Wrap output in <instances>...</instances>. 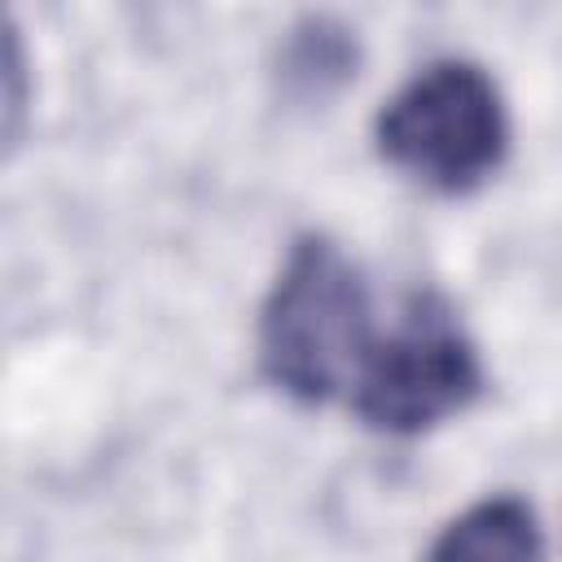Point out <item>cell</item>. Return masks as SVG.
Masks as SVG:
<instances>
[{
	"instance_id": "cell-1",
	"label": "cell",
	"mask_w": 562,
	"mask_h": 562,
	"mask_svg": "<svg viewBox=\"0 0 562 562\" xmlns=\"http://www.w3.org/2000/svg\"><path fill=\"white\" fill-rule=\"evenodd\" d=\"M369 356V294L329 237H299L259 316L263 373L294 400H325Z\"/></svg>"
},
{
	"instance_id": "cell-2",
	"label": "cell",
	"mask_w": 562,
	"mask_h": 562,
	"mask_svg": "<svg viewBox=\"0 0 562 562\" xmlns=\"http://www.w3.org/2000/svg\"><path fill=\"white\" fill-rule=\"evenodd\" d=\"M378 145L413 180L465 193L505 158V101L483 66L461 57L430 61L378 114Z\"/></svg>"
},
{
	"instance_id": "cell-3",
	"label": "cell",
	"mask_w": 562,
	"mask_h": 562,
	"mask_svg": "<svg viewBox=\"0 0 562 562\" xmlns=\"http://www.w3.org/2000/svg\"><path fill=\"white\" fill-rule=\"evenodd\" d=\"M483 369L470 334L435 294H417L400 325L369 347L356 373V408L391 435L426 430L479 395Z\"/></svg>"
},
{
	"instance_id": "cell-4",
	"label": "cell",
	"mask_w": 562,
	"mask_h": 562,
	"mask_svg": "<svg viewBox=\"0 0 562 562\" xmlns=\"http://www.w3.org/2000/svg\"><path fill=\"white\" fill-rule=\"evenodd\" d=\"M426 562H544L536 514L518 496H487L439 531Z\"/></svg>"
},
{
	"instance_id": "cell-5",
	"label": "cell",
	"mask_w": 562,
	"mask_h": 562,
	"mask_svg": "<svg viewBox=\"0 0 562 562\" xmlns=\"http://www.w3.org/2000/svg\"><path fill=\"white\" fill-rule=\"evenodd\" d=\"M290 48H285V83L299 88V92H325L329 83H342L356 66V44H351V31L329 22V18H307L290 31Z\"/></svg>"
}]
</instances>
